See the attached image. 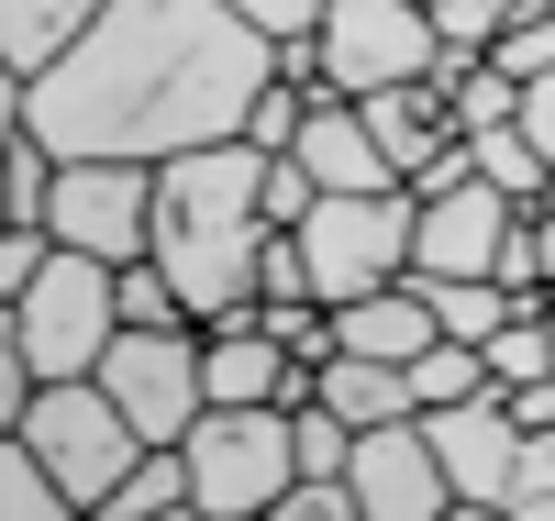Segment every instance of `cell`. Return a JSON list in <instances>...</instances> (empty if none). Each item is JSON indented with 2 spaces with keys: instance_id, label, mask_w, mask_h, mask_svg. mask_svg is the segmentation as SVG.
I'll use <instances>...</instances> for the list:
<instances>
[{
  "instance_id": "obj_13",
  "label": "cell",
  "mask_w": 555,
  "mask_h": 521,
  "mask_svg": "<svg viewBox=\"0 0 555 521\" xmlns=\"http://www.w3.org/2000/svg\"><path fill=\"white\" fill-rule=\"evenodd\" d=\"M322 188H411L400 167H389V145H378V133H366V112L345 101V89H322V101H311V122H300V145H289Z\"/></svg>"
},
{
  "instance_id": "obj_29",
  "label": "cell",
  "mask_w": 555,
  "mask_h": 521,
  "mask_svg": "<svg viewBox=\"0 0 555 521\" xmlns=\"http://www.w3.org/2000/svg\"><path fill=\"white\" fill-rule=\"evenodd\" d=\"M544 211H555V188H544Z\"/></svg>"
},
{
  "instance_id": "obj_26",
  "label": "cell",
  "mask_w": 555,
  "mask_h": 521,
  "mask_svg": "<svg viewBox=\"0 0 555 521\" xmlns=\"http://www.w3.org/2000/svg\"><path fill=\"white\" fill-rule=\"evenodd\" d=\"M234 12H245L256 34H278V44H300V34H322V12H334V0H234Z\"/></svg>"
},
{
  "instance_id": "obj_12",
  "label": "cell",
  "mask_w": 555,
  "mask_h": 521,
  "mask_svg": "<svg viewBox=\"0 0 555 521\" xmlns=\"http://www.w3.org/2000/svg\"><path fill=\"white\" fill-rule=\"evenodd\" d=\"M434 421V455H444V478H455V510H512V478H522V411L500 400V389H478V400H444V411H423Z\"/></svg>"
},
{
  "instance_id": "obj_16",
  "label": "cell",
  "mask_w": 555,
  "mask_h": 521,
  "mask_svg": "<svg viewBox=\"0 0 555 521\" xmlns=\"http://www.w3.org/2000/svg\"><path fill=\"white\" fill-rule=\"evenodd\" d=\"M101 12H112V0H0V67H12V78H44Z\"/></svg>"
},
{
  "instance_id": "obj_27",
  "label": "cell",
  "mask_w": 555,
  "mask_h": 521,
  "mask_svg": "<svg viewBox=\"0 0 555 521\" xmlns=\"http://www.w3.org/2000/svg\"><path fill=\"white\" fill-rule=\"evenodd\" d=\"M522 133L555 156V67H544V78H522Z\"/></svg>"
},
{
  "instance_id": "obj_11",
  "label": "cell",
  "mask_w": 555,
  "mask_h": 521,
  "mask_svg": "<svg viewBox=\"0 0 555 521\" xmlns=\"http://www.w3.org/2000/svg\"><path fill=\"white\" fill-rule=\"evenodd\" d=\"M512 222H522V200H512V188H489L478 167H467V178H444V188H423L411 277H489L500 245H512Z\"/></svg>"
},
{
  "instance_id": "obj_23",
  "label": "cell",
  "mask_w": 555,
  "mask_h": 521,
  "mask_svg": "<svg viewBox=\"0 0 555 521\" xmlns=\"http://www.w3.org/2000/svg\"><path fill=\"white\" fill-rule=\"evenodd\" d=\"M489 56L512 67V78H544V67H555V12H544V0H522V12L489 34Z\"/></svg>"
},
{
  "instance_id": "obj_8",
  "label": "cell",
  "mask_w": 555,
  "mask_h": 521,
  "mask_svg": "<svg viewBox=\"0 0 555 521\" xmlns=\"http://www.w3.org/2000/svg\"><path fill=\"white\" fill-rule=\"evenodd\" d=\"M44 222H56V245L78 256H156V167L145 156H56V200H44Z\"/></svg>"
},
{
  "instance_id": "obj_21",
  "label": "cell",
  "mask_w": 555,
  "mask_h": 521,
  "mask_svg": "<svg viewBox=\"0 0 555 521\" xmlns=\"http://www.w3.org/2000/svg\"><path fill=\"white\" fill-rule=\"evenodd\" d=\"M489 377H500V389H533V377H555V322H544V311H512V322L489 334Z\"/></svg>"
},
{
  "instance_id": "obj_5",
  "label": "cell",
  "mask_w": 555,
  "mask_h": 521,
  "mask_svg": "<svg viewBox=\"0 0 555 521\" xmlns=\"http://www.w3.org/2000/svg\"><path fill=\"white\" fill-rule=\"evenodd\" d=\"M411 233H423V188H322L300 222L311 289L345 311L366 289H389V277H411Z\"/></svg>"
},
{
  "instance_id": "obj_9",
  "label": "cell",
  "mask_w": 555,
  "mask_h": 521,
  "mask_svg": "<svg viewBox=\"0 0 555 521\" xmlns=\"http://www.w3.org/2000/svg\"><path fill=\"white\" fill-rule=\"evenodd\" d=\"M311 44H322V89L366 101V89L434 78V56H444V23L423 12V0H334Z\"/></svg>"
},
{
  "instance_id": "obj_2",
  "label": "cell",
  "mask_w": 555,
  "mask_h": 521,
  "mask_svg": "<svg viewBox=\"0 0 555 521\" xmlns=\"http://www.w3.org/2000/svg\"><path fill=\"white\" fill-rule=\"evenodd\" d=\"M267 156L245 133H222V145H190L156 167V266L178 277V300L190 322H245L256 311V256H267Z\"/></svg>"
},
{
  "instance_id": "obj_6",
  "label": "cell",
  "mask_w": 555,
  "mask_h": 521,
  "mask_svg": "<svg viewBox=\"0 0 555 521\" xmlns=\"http://www.w3.org/2000/svg\"><path fill=\"white\" fill-rule=\"evenodd\" d=\"M12 433H34V444H44V466L67 478V499H78V510H101V499L133 478V455H145L133 411L101 389V377H44L34 411L12 421Z\"/></svg>"
},
{
  "instance_id": "obj_18",
  "label": "cell",
  "mask_w": 555,
  "mask_h": 521,
  "mask_svg": "<svg viewBox=\"0 0 555 521\" xmlns=\"http://www.w3.org/2000/svg\"><path fill=\"white\" fill-rule=\"evenodd\" d=\"M0 510H12V521H67V510H78L34 433H0Z\"/></svg>"
},
{
  "instance_id": "obj_20",
  "label": "cell",
  "mask_w": 555,
  "mask_h": 521,
  "mask_svg": "<svg viewBox=\"0 0 555 521\" xmlns=\"http://www.w3.org/2000/svg\"><path fill=\"white\" fill-rule=\"evenodd\" d=\"M478 389H500V377H489V344H455V334H434L423 355H411V400H423V411H444V400H478Z\"/></svg>"
},
{
  "instance_id": "obj_24",
  "label": "cell",
  "mask_w": 555,
  "mask_h": 521,
  "mask_svg": "<svg viewBox=\"0 0 555 521\" xmlns=\"http://www.w3.org/2000/svg\"><path fill=\"white\" fill-rule=\"evenodd\" d=\"M512 521H555V421H533L522 478H512Z\"/></svg>"
},
{
  "instance_id": "obj_19",
  "label": "cell",
  "mask_w": 555,
  "mask_h": 521,
  "mask_svg": "<svg viewBox=\"0 0 555 521\" xmlns=\"http://www.w3.org/2000/svg\"><path fill=\"white\" fill-rule=\"evenodd\" d=\"M423 289H434V322H444V334H455V344H489V334H500V322H512V311H522L512 289H500V277H423ZM544 311H555V300H544Z\"/></svg>"
},
{
  "instance_id": "obj_3",
  "label": "cell",
  "mask_w": 555,
  "mask_h": 521,
  "mask_svg": "<svg viewBox=\"0 0 555 521\" xmlns=\"http://www.w3.org/2000/svg\"><path fill=\"white\" fill-rule=\"evenodd\" d=\"M300 478V421L289 400H211L190 421V489L201 521H267Z\"/></svg>"
},
{
  "instance_id": "obj_10",
  "label": "cell",
  "mask_w": 555,
  "mask_h": 521,
  "mask_svg": "<svg viewBox=\"0 0 555 521\" xmlns=\"http://www.w3.org/2000/svg\"><path fill=\"white\" fill-rule=\"evenodd\" d=\"M345 478H356V510H366V521H444V510H455V478H444V455H434V421H423V411L366 421Z\"/></svg>"
},
{
  "instance_id": "obj_7",
  "label": "cell",
  "mask_w": 555,
  "mask_h": 521,
  "mask_svg": "<svg viewBox=\"0 0 555 521\" xmlns=\"http://www.w3.org/2000/svg\"><path fill=\"white\" fill-rule=\"evenodd\" d=\"M101 389L133 411V433H145V444H190V421L211 411L201 322H122L112 355H101Z\"/></svg>"
},
{
  "instance_id": "obj_1",
  "label": "cell",
  "mask_w": 555,
  "mask_h": 521,
  "mask_svg": "<svg viewBox=\"0 0 555 521\" xmlns=\"http://www.w3.org/2000/svg\"><path fill=\"white\" fill-rule=\"evenodd\" d=\"M278 78V34H256L234 0H112L44 78H12V122H34L56 156H190L245 133L256 89Z\"/></svg>"
},
{
  "instance_id": "obj_28",
  "label": "cell",
  "mask_w": 555,
  "mask_h": 521,
  "mask_svg": "<svg viewBox=\"0 0 555 521\" xmlns=\"http://www.w3.org/2000/svg\"><path fill=\"white\" fill-rule=\"evenodd\" d=\"M533 256H544V289H555V211H533Z\"/></svg>"
},
{
  "instance_id": "obj_14",
  "label": "cell",
  "mask_w": 555,
  "mask_h": 521,
  "mask_svg": "<svg viewBox=\"0 0 555 521\" xmlns=\"http://www.w3.org/2000/svg\"><path fill=\"white\" fill-rule=\"evenodd\" d=\"M434 334H444V322H434V289H423V277H389V289H366V300L334 311V344H345V355H389V366H411Z\"/></svg>"
},
{
  "instance_id": "obj_4",
  "label": "cell",
  "mask_w": 555,
  "mask_h": 521,
  "mask_svg": "<svg viewBox=\"0 0 555 521\" xmlns=\"http://www.w3.org/2000/svg\"><path fill=\"white\" fill-rule=\"evenodd\" d=\"M0 334L34 355V377H101V355L122 334V266L56 245V266H44L23 300H0Z\"/></svg>"
},
{
  "instance_id": "obj_25",
  "label": "cell",
  "mask_w": 555,
  "mask_h": 521,
  "mask_svg": "<svg viewBox=\"0 0 555 521\" xmlns=\"http://www.w3.org/2000/svg\"><path fill=\"white\" fill-rule=\"evenodd\" d=\"M423 12L444 23V44H489L500 23H512V12H522V0H423Z\"/></svg>"
},
{
  "instance_id": "obj_22",
  "label": "cell",
  "mask_w": 555,
  "mask_h": 521,
  "mask_svg": "<svg viewBox=\"0 0 555 521\" xmlns=\"http://www.w3.org/2000/svg\"><path fill=\"white\" fill-rule=\"evenodd\" d=\"M311 101H322L311 78H267V89H256V112H245V145H256V156H289V145H300V122H311Z\"/></svg>"
},
{
  "instance_id": "obj_30",
  "label": "cell",
  "mask_w": 555,
  "mask_h": 521,
  "mask_svg": "<svg viewBox=\"0 0 555 521\" xmlns=\"http://www.w3.org/2000/svg\"><path fill=\"white\" fill-rule=\"evenodd\" d=\"M544 12H555V0H544Z\"/></svg>"
},
{
  "instance_id": "obj_17",
  "label": "cell",
  "mask_w": 555,
  "mask_h": 521,
  "mask_svg": "<svg viewBox=\"0 0 555 521\" xmlns=\"http://www.w3.org/2000/svg\"><path fill=\"white\" fill-rule=\"evenodd\" d=\"M178 510H201V489H190V444H145V455H133V478L101 499V521H178Z\"/></svg>"
},
{
  "instance_id": "obj_31",
  "label": "cell",
  "mask_w": 555,
  "mask_h": 521,
  "mask_svg": "<svg viewBox=\"0 0 555 521\" xmlns=\"http://www.w3.org/2000/svg\"><path fill=\"white\" fill-rule=\"evenodd\" d=\"M544 322H555V311H544Z\"/></svg>"
},
{
  "instance_id": "obj_15",
  "label": "cell",
  "mask_w": 555,
  "mask_h": 521,
  "mask_svg": "<svg viewBox=\"0 0 555 521\" xmlns=\"http://www.w3.org/2000/svg\"><path fill=\"white\" fill-rule=\"evenodd\" d=\"M356 112H366V133H378V145H389V167H400V178H423V167H434V156L455 145V112H444V89H434V78L366 89Z\"/></svg>"
}]
</instances>
